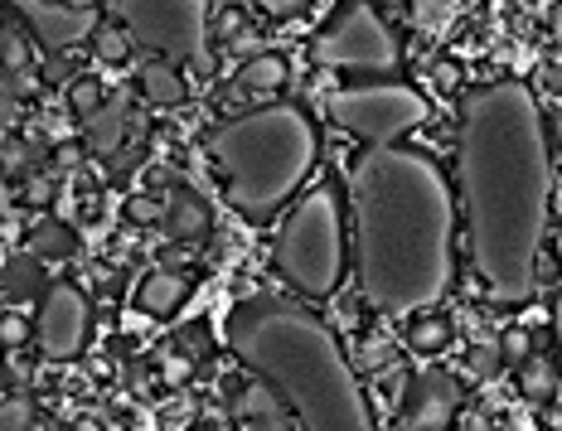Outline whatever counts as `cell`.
<instances>
[{"label":"cell","mask_w":562,"mask_h":431,"mask_svg":"<svg viewBox=\"0 0 562 431\" xmlns=\"http://www.w3.org/2000/svg\"><path fill=\"white\" fill-rule=\"evenodd\" d=\"M160 224H166V232L175 242H194V238H204V232H209V204L199 200L194 190H175L166 200Z\"/></svg>","instance_id":"4fadbf2b"},{"label":"cell","mask_w":562,"mask_h":431,"mask_svg":"<svg viewBox=\"0 0 562 431\" xmlns=\"http://www.w3.org/2000/svg\"><path fill=\"white\" fill-rule=\"evenodd\" d=\"M126 214H132V224H156V218L166 214V204H156L150 194H136V200L126 204Z\"/></svg>","instance_id":"f1b7e54d"},{"label":"cell","mask_w":562,"mask_h":431,"mask_svg":"<svg viewBox=\"0 0 562 431\" xmlns=\"http://www.w3.org/2000/svg\"><path fill=\"white\" fill-rule=\"evenodd\" d=\"M209 156L224 174V194L238 214L272 218L315 170L321 136L301 107L272 102L218 126L209 136Z\"/></svg>","instance_id":"277c9868"},{"label":"cell","mask_w":562,"mask_h":431,"mask_svg":"<svg viewBox=\"0 0 562 431\" xmlns=\"http://www.w3.org/2000/svg\"><path fill=\"white\" fill-rule=\"evenodd\" d=\"M456 194L480 282L499 306H524L538 282L553 208L548 116L524 83L505 78L465 92L456 126Z\"/></svg>","instance_id":"6da1fadb"},{"label":"cell","mask_w":562,"mask_h":431,"mask_svg":"<svg viewBox=\"0 0 562 431\" xmlns=\"http://www.w3.org/2000/svg\"><path fill=\"white\" fill-rule=\"evenodd\" d=\"M286 78H291V68L281 54H252L238 73V92H248V98H272V92L286 88Z\"/></svg>","instance_id":"9a60e30c"},{"label":"cell","mask_w":562,"mask_h":431,"mask_svg":"<svg viewBox=\"0 0 562 431\" xmlns=\"http://www.w3.org/2000/svg\"><path fill=\"white\" fill-rule=\"evenodd\" d=\"M311 58L321 68H355V73H397L403 49L397 34L383 25L373 0H345L339 15L311 39Z\"/></svg>","instance_id":"52a82bcc"},{"label":"cell","mask_w":562,"mask_h":431,"mask_svg":"<svg viewBox=\"0 0 562 431\" xmlns=\"http://www.w3.org/2000/svg\"><path fill=\"white\" fill-rule=\"evenodd\" d=\"M471 368L475 374H499V368H505V354H499V344H475L471 349Z\"/></svg>","instance_id":"4316f807"},{"label":"cell","mask_w":562,"mask_h":431,"mask_svg":"<svg viewBox=\"0 0 562 431\" xmlns=\"http://www.w3.org/2000/svg\"><path fill=\"white\" fill-rule=\"evenodd\" d=\"M88 39L102 64H126V58H132V34H126V25H98Z\"/></svg>","instance_id":"44dd1931"},{"label":"cell","mask_w":562,"mask_h":431,"mask_svg":"<svg viewBox=\"0 0 562 431\" xmlns=\"http://www.w3.org/2000/svg\"><path fill=\"white\" fill-rule=\"evenodd\" d=\"M349 248L373 310L422 316L456 276V204L447 174L413 146H369L349 166Z\"/></svg>","instance_id":"7a4b0ae2"},{"label":"cell","mask_w":562,"mask_h":431,"mask_svg":"<svg viewBox=\"0 0 562 431\" xmlns=\"http://www.w3.org/2000/svg\"><path fill=\"white\" fill-rule=\"evenodd\" d=\"M40 78H49V83H74V64H68V58H49Z\"/></svg>","instance_id":"e575fe53"},{"label":"cell","mask_w":562,"mask_h":431,"mask_svg":"<svg viewBox=\"0 0 562 431\" xmlns=\"http://www.w3.org/2000/svg\"><path fill=\"white\" fill-rule=\"evenodd\" d=\"M190 368H194V364H184V359H170L166 378H170V383H184V378H190Z\"/></svg>","instance_id":"74e56055"},{"label":"cell","mask_w":562,"mask_h":431,"mask_svg":"<svg viewBox=\"0 0 562 431\" xmlns=\"http://www.w3.org/2000/svg\"><path fill=\"white\" fill-rule=\"evenodd\" d=\"M25 204L30 208H49L54 204V174H30L25 180Z\"/></svg>","instance_id":"484cf974"},{"label":"cell","mask_w":562,"mask_h":431,"mask_svg":"<svg viewBox=\"0 0 562 431\" xmlns=\"http://www.w3.org/2000/svg\"><path fill=\"white\" fill-rule=\"evenodd\" d=\"M184 296H190V282H184L180 272H150L146 282L136 286V306L146 310V316H175V310L184 306Z\"/></svg>","instance_id":"5bb4252c"},{"label":"cell","mask_w":562,"mask_h":431,"mask_svg":"<svg viewBox=\"0 0 562 431\" xmlns=\"http://www.w3.org/2000/svg\"><path fill=\"white\" fill-rule=\"evenodd\" d=\"M431 78H437V88H461V68H456V64H437V73H431Z\"/></svg>","instance_id":"d590c367"},{"label":"cell","mask_w":562,"mask_h":431,"mask_svg":"<svg viewBox=\"0 0 562 431\" xmlns=\"http://www.w3.org/2000/svg\"><path fill=\"white\" fill-rule=\"evenodd\" d=\"M40 286H44V282H40V258H34V252L15 258V262L5 266V276H0V291H5L10 300H30Z\"/></svg>","instance_id":"ffe728a7"},{"label":"cell","mask_w":562,"mask_h":431,"mask_svg":"<svg viewBox=\"0 0 562 431\" xmlns=\"http://www.w3.org/2000/svg\"><path fill=\"white\" fill-rule=\"evenodd\" d=\"M519 368V388H524V398L529 402H553V393H558V364H548V359H529V364H514Z\"/></svg>","instance_id":"d6986e66"},{"label":"cell","mask_w":562,"mask_h":431,"mask_svg":"<svg viewBox=\"0 0 562 431\" xmlns=\"http://www.w3.org/2000/svg\"><path fill=\"white\" fill-rule=\"evenodd\" d=\"M330 122L369 146H389L427 122V98L407 83H359L330 98Z\"/></svg>","instance_id":"ba28073f"},{"label":"cell","mask_w":562,"mask_h":431,"mask_svg":"<svg viewBox=\"0 0 562 431\" xmlns=\"http://www.w3.org/2000/svg\"><path fill=\"white\" fill-rule=\"evenodd\" d=\"M0 378H5V374H0Z\"/></svg>","instance_id":"ee69618b"},{"label":"cell","mask_w":562,"mask_h":431,"mask_svg":"<svg viewBox=\"0 0 562 431\" xmlns=\"http://www.w3.org/2000/svg\"><path fill=\"white\" fill-rule=\"evenodd\" d=\"M257 10L272 15V20H296V15H306L311 10V0H257Z\"/></svg>","instance_id":"83f0119b"},{"label":"cell","mask_w":562,"mask_h":431,"mask_svg":"<svg viewBox=\"0 0 562 431\" xmlns=\"http://www.w3.org/2000/svg\"><path fill=\"white\" fill-rule=\"evenodd\" d=\"M228 349L238 354V364L272 383L301 427L364 431L373 422L345 349L330 325L311 310L272 296L243 300L228 316Z\"/></svg>","instance_id":"3957f363"},{"label":"cell","mask_w":562,"mask_h":431,"mask_svg":"<svg viewBox=\"0 0 562 431\" xmlns=\"http://www.w3.org/2000/svg\"><path fill=\"white\" fill-rule=\"evenodd\" d=\"M10 5H15V15L34 30V39L44 49H68V44L88 39L98 30L92 5H68V0H10Z\"/></svg>","instance_id":"30bf717a"},{"label":"cell","mask_w":562,"mask_h":431,"mask_svg":"<svg viewBox=\"0 0 562 431\" xmlns=\"http://www.w3.org/2000/svg\"><path fill=\"white\" fill-rule=\"evenodd\" d=\"M30 160V150L25 146H15V141H0V170H20Z\"/></svg>","instance_id":"836d02e7"},{"label":"cell","mask_w":562,"mask_h":431,"mask_svg":"<svg viewBox=\"0 0 562 431\" xmlns=\"http://www.w3.org/2000/svg\"><path fill=\"white\" fill-rule=\"evenodd\" d=\"M389 364V344H364V368H383Z\"/></svg>","instance_id":"8d00e7d4"},{"label":"cell","mask_w":562,"mask_h":431,"mask_svg":"<svg viewBox=\"0 0 562 431\" xmlns=\"http://www.w3.org/2000/svg\"><path fill=\"white\" fill-rule=\"evenodd\" d=\"M20 102H25V98H15V92H10V83L0 78V126H15V122H20Z\"/></svg>","instance_id":"d6a6232c"},{"label":"cell","mask_w":562,"mask_h":431,"mask_svg":"<svg viewBox=\"0 0 562 431\" xmlns=\"http://www.w3.org/2000/svg\"><path fill=\"white\" fill-rule=\"evenodd\" d=\"M74 5H88V0H74Z\"/></svg>","instance_id":"7bdbcfd3"},{"label":"cell","mask_w":562,"mask_h":431,"mask_svg":"<svg viewBox=\"0 0 562 431\" xmlns=\"http://www.w3.org/2000/svg\"><path fill=\"white\" fill-rule=\"evenodd\" d=\"M524 349H529V334H524V330H509L505 340H499V354H505V364H524Z\"/></svg>","instance_id":"1f68e13d"},{"label":"cell","mask_w":562,"mask_h":431,"mask_svg":"<svg viewBox=\"0 0 562 431\" xmlns=\"http://www.w3.org/2000/svg\"><path fill=\"white\" fill-rule=\"evenodd\" d=\"M140 98L150 102V107H175V102H184V78H180V68L166 64V58H150L146 68H140Z\"/></svg>","instance_id":"2e32d148"},{"label":"cell","mask_w":562,"mask_h":431,"mask_svg":"<svg viewBox=\"0 0 562 431\" xmlns=\"http://www.w3.org/2000/svg\"><path fill=\"white\" fill-rule=\"evenodd\" d=\"M553 132H558V141H562V116H558V122H553Z\"/></svg>","instance_id":"b9f144b4"},{"label":"cell","mask_w":562,"mask_h":431,"mask_svg":"<svg viewBox=\"0 0 562 431\" xmlns=\"http://www.w3.org/2000/svg\"><path fill=\"white\" fill-rule=\"evenodd\" d=\"M25 340H30V325L20 320V316H5V320H0V344H5V349H20Z\"/></svg>","instance_id":"f546056e"},{"label":"cell","mask_w":562,"mask_h":431,"mask_svg":"<svg viewBox=\"0 0 562 431\" xmlns=\"http://www.w3.org/2000/svg\"><path fill=\"white\" fill-rule=\"evenodd\" d=\"M553 334H558V354H562V286H558V306H553Z\"/></svg>","instance_id":"f35d334b"},{"label":"cell","mask_w":562,"mask_h":431,"mask_svg":"<svg viewBox=\"0 0 562 431\" xmlns=\"http://www.w3.org/2000/svg\"><path fill=\"white\" fill-rule=\"evenodd\" d=\"M25 427H34V402H25V398L0 402V431H25Z\"/></svg>","instance_id":"cb8c5ba5"},{"label":"cell","mask_w":562,"mask_h":431,"mask_svg":"<svg viewBox=\"0 0 562 431\" xmlns=\"http://www.w3.org/2000/svg\"><path fill=\"white\" fill-rule=\"evenodd\" d=\"M349 262L345 242V208H339L335 184H315L311 194H301L291 204V214L281 218L272 238V266L286 286H296L301 296H335L339 276Z\"/></svg>","instance_id":"5b68a950"},{"label":"cell","mask_w":562,"mask_h":431,"mask_svg":"<svg viewBox=\"0 0 562 431\" xmlns=\"http://www.w3.org/2000/svg\"><path fill=\"white\" fill-rule=\"evenodd\" d=\"M447 340H451V325L447 320H431L427 310H422V320L407 330V344L422 349V354H437V349H447Z\"/></svg>","instance_id":"7402d4cb"},{"label":"cell","mask_w":562,"mask_h":431,"mask_svg":"<svg viewBox=\"0 0 562 431\" xmlns=\"http://www.w3.org/2000/svg\"><path fill=\"white\" fill-rule=\"evenodd\" d=\"M126 112H132V98H126V92L102 98V107L88 116V132H83L92 156H112V150L126 141Z\"/></svg>","instance_id":"7c38bea8"},{"label":"cell","mask_w":562,"mask_h":431,"mask_svg":"<svg viewBox=\"0 0 562 431\" xmlns=\"http://www.w3.org/2000/svg\"><path fill=\"white\" fill-rule=\"evenodd\" d=\"M461 407V383L441 368H422L407 383V407H403V427H422V431H441Z\"/></svg>","instance_id":"8fae6325"},{"label":"cell","mask_w":562,"mask_h":431,"mask_svg":"<svg viewBox=\"0 0 562 431\" xmlns=\"http://www.w3.org/2000/svg\"><path fill=\"white\" fill-rule=\"evenodd\" d=\"M102 83H92V78H74V83H68V107H74L78 116H92L102 107Z\"/></svg>","instance_id":"603a6c76"},{"label":"cell","mask_w":562,"mask_h":431,"mask_svg":"<svg viewBox=\"0 0 562 431\" xmlns=\"http://www.w3.org/2000/svg\"><path fill=\"white\" fill-rule=\"evenodd\" d=\"M5 83H10V92H15V98H30V92L40 88V73H34V68L25 64V68H15V73H5Z\"/></svg>","instance_id":"4dcf8cb0"},{"label":"cell","mask_w":562,"mask_h":431,"mask_svg":"<svg viewBox=\"0 0 562 431\" xmlns=\"http://www.w3.org/2000/svg\"><path fill=\"white\" fill-rule=\"evenodd\" d=\"M25 64H30V49L10 30H0V68H5V73H15V68H25Z\"/></svg>","instance_id":"d4e9b609"},{"label":"cell","mask_w":562,"mask_h":431,"mask_svg":"<svg viewBox=\"0 0 562 431\" xmlns=\"http://www.w3.org/2000/svg\"><path fill=\"white\" fill-rule=\"evenodd\" d=\"M553 34H558V39H562V5L553 10Z\"/></svg>","instance_id":"ab89813d"},{"label":"cell","mask_w":562,"mask_h":431,"mask_svg":"<svg viewBox=\"0 0 562 431\" xmlns=\"http://www.w3.org/2000/svg\"><path fill=\"white\" fill-rule=\"evenodd\" d=\"M238 417H248V422H281V393L272 388V383H252V388L238 393Z\"/></svg>","instance_id":"ac0fdd59"},{"label":"cell","mask_w":562,"mask_h":431,"mask_svg":"<svg viewBox=\"0 0 562 431\" xmlns=\"http://www.w3.org/2000/svg\"><path fill=\"white\" fill-rule=\"evenodd\" d=\"M88 325H92V310H88V296L78 286L58 282L44 291V306H40V349L44 359H74L78 349L88 344Z\"/></svg>","instance_id":"9c48e42d"},{"label":"cell","mask_w":562,"mask_h":431,"mask_svg":"<svg viewBox=\"0 0 562 431\" xmlns=\"http://www.w3.org/2000/svg\"><path fill=\"white\" fill-rule=\"evenodd\" d=\"M74 248H78V232L68 224H58V218H40V224L30 228V252L34 258H68Z\"/></svg>","instance_id":"e0dca14e"},{"label":"cell","mask_w":562,"mask_h":431,"mask_svg":"<svg viewBox=\"0 0 562 431\" xmlns=\"http://www.w3.org/2000/svg\"><path fill=\"white\" fill-rule=\"evenodd\" d=\"M379 5H389V10H397V5H403V0H379Z\"/></svg>","instance_id":"60d3db41"},{"label":"cell","mask_w":562,"mask_h":431,"mask_svg":"<svg viewBox=\"0 0 562 431\" xmlns=\"http://www.w3.org/2000/svg\"><path fill=\"white\" fill-rule=\"evenodd\" d=\"M116 20L146 49L184 58L194 73H214L204 0H116Z\"/></svg>","instance_id":"8992f818"}]
</instances>
